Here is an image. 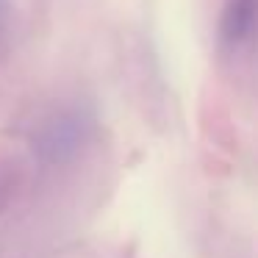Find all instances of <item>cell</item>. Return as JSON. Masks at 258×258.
Wrapping results in <instances>:
<instances>
[{
	"instance_id": "1",
	"label": "cell",
	"mask_w": 258,
	"mask_h": 258,
	"mask_svg": "<svg viewBox=\"0 0 258 258\" xmlns=\"http://www.w3.org/2000/svg\"><path fill=\"white\" fill-rule=\"evenodd\" d=\"M258 28V0H228L222 12V42L239 47L252 39Z\"/></svg>"
}]
</instances>
